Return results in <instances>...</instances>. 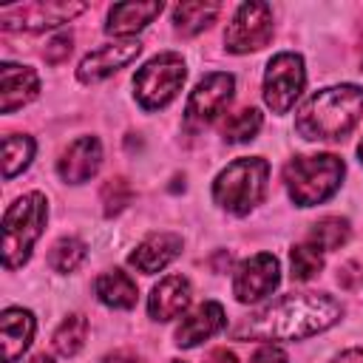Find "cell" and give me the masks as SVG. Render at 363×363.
<instances>
[{
	"mask_svg": "<svg viewBox=\"0 0 363 363\" xmlns=\"http://www.w3.org/2000/svg\"><path fill=\"white\" fill-rule=\"evenodd\" d=\"M343 306L326 292H292L244 318L233 335L238 340H303L332 329Z\"/></svg>",
	"mask_w": 363,
	"mask_h": 363,
	"instance_id": "obj_1",
	"label": "cell"
},
{
	"mask_svg": "<svg viewBox=\"0 0 363 363\" xmlns=\"http://www.w3.org/2000/svg\"><path fill=\"white\" fill-rule=\"evenodd\" d=\"M363 119V88L332 85L312 94L295 113V130L306 142H340Z\"/></svg>",
	"mask_w": 363,
	"mask_h": 363,
	"instance_id": "obj_2",
	"label": "cell"
},
{
	"mask_svg": "<svg viewBox=\"0 0 363 363\" xmlns=\"http://www.w3.org/2000/svg\"><path fill=\"white\" fill-rule=\"evenodd\" d=\"M343 173H346V164L335 153L295 156L284 167V184L289 199L298 207H315L340 190Z\"/></svg>",
	"mask_w": 363,
	"mask_h": 363,
	"instance_id": "obj_3",
	"label": "cell"
},
{
	"mask_svg": "<svg viewBox=\"0 0 363 363\" xmlns=\"http://www.w3.org/2000/svg\"><path fill=\"white\" fill-rule=\"evenodd\" d=\"M267 179H269V162L261 156H244L230 162L213 182V201L233 213V216H247L255 210L267 193Z\"/></svg>",
	"mask_w": 363,
	"mask_h": 363,
	"instance_id": "obj_4",
	"label": "cell"
},
{
	"mask_svg": "<svg viewBox=\"0 0 363 363\" xmlns=\"http://www.w3.org/2000/svg\"><path fill=\"white\" fill-rule=\"evenodd\" d=\"M48 218V201L43 193H26L20 196L3 216V267L20 269L43 235Z\"/></svg>",
	"mask_w": 363,
	"mask_h": 363,
	"instance_id": "obj_5",
	"label": "cell"
},
{
	"mask_svg": "<svg viewBox=\"0 0 363 363\" xmlns=\"http://www.w3.org/2000/svg\"><path fill=\"white\" fill-rule=\"evenodd\" d=\"M184 77H187V68L182 54L176 51L156 54L133 74V96L145 111H159L179 96Z\"/></svg>",
	"mask_w": 363,
	"mask_h": 363,
	"instance_id": "obj_6",
	"label": "cell"
},
{
	"mask_svg": "<svg viewBox=\"0 0 363 363\" xmlns=\"http://www.w3.org/2000/svg\"><path fill=\"white\" fill-rule=\"evenodd\" d=\"M303 85H306L303 57L292 51H281L269 60L264 71V102L272 108V113H286L301 96Z\"/></svg>",
	"mask_w": 363,
	"mask_h": 363,
	"instance_id": "obj_7",
	"label": "cell"
},
{
	"mask_svg": "<svg viewBox=\"0 0 363 363\" xmlns=\"http://www.w3.org/2000/svg\"><path fill=\"white\" fill-rule=\"evenodd\" d=\"M88 6L74 0H37V3H20L0 9V26L6 31H45L54 26H62L82 14Z\"/></svg>",
	"mask_w": 363,
	"mask_h": 363,
	"instance_id": "obj_8",
	"label": "cell"
},
{
	"mask_svg": "<svg viewBox=\"0 0 363 363\" xmlns=\"http://www.w3.org/2000/svg\"><path fill=\"white\" fill-rule=\"evenodd\" d=\"M275 23L267 3H241L224 31V48L230 54H250L272 40Z\"/></svg>",
	"mask_w": 363,
	"mask_h": 363,
	"instance_id": "obj_9",
	"label": "cell"
},
{
	"mask_svg": "<svg viewBox=\"0 0 363 363\" xmlns=\"http://www.w3.org/2000/svg\"><path fill=\"white\" fill-rule=\"evenodd\" d=\"M235 94V77L227 71H213L204 79L196 82V88L190 91L187 108H184V119L193 128H204L210 122H216L224 108L230 105Z\"/></svg>",
	"mask_w": 363,
	"mask_h": 363,
	"instance_id": "obj_10",
	"label": "cell"
},
{
	"mask_svg": "<svg viewBox=\"0 0 363 363\" xmlns=\"http://www.w3.org/2000/svg\"><path fill=\"white\" fill-rule=\"evenodd\" d=\"M281 284V267L272 252H258L235 267L233 275V295L238 303H258L275 292Z\"/></svg>",
	"mask_w": 363,
	"mask_h": 363,
	"instance_id": "obj_11",
	"label": "cell"
},
{
	"mask_svg": "<svg viewBox=\"0 0 363 363\" xmlns=\"http://www.w3.org/2000/svg\"><path fill=\"white\" fill-rule=\"evenodd\" d=\"M142 54V43L139 40H113V43H105L99 48H94L91 54L82 57L79 68H77V79L91 85V82H99V79H108L111 74H116L119 68H125L128 62H133L136 57Z\"/></svg>",
	"mask_w": 363,
	"mask_h": 363,
	"instance_id": "obj_12",
	"label": "cell"
},
{
	"mask_svg": "<svg viewBox=\"0 0 363 363\" xmlns=\"http://www.w3.org/2000/svg\"><path fill=\"white\" fill-rule=\"evenodd\" d=\"M99 164H102L99 139L96 136H79L57 159V173L68 184H82V182H88L99 173Z\"/></svg>",
	"mask_w": 363,
	"mask_h": 363,
	"instance_id": "obj_13",
	"label": "cell"
},
{
	"mask_svg": "<svg viewBox=\"0 0 363 363\" xmlns=\"http://www.w3.org/2000/svg\"><path fill=\"white\" fill-rule=\"evenodd\" d=\"M40 94V77L28 65L3 62L0 65V113H14Z\"/></svg>",
	"mask_w": 363,
	"mask_h": 363,
	"instance_id": "obj_14",
	"label": "cell"
},
{
	"mask_svg": "<svg viewBox=\"0 0 363 363\" xmlns=\"http://www.w3.org/2000/svg\"><path fill=\"white\" fill-rule=\"evenodd\" d=\"M179 255H182V235H176V233H153L128 255V264L133 269L145 272V275H153V272H162Z\"/></svg>",
	"mask_w": 363,
	"mask_h": 363,
	"instance_id": "obj_15",
	"label": "cell"
},
{
	"mask_svg": "<svg viewBox=\"0 0 363 363\" xmlns=\"http://www.w3.org/2000/svg\"><path fill=\"white\" fill-rule=\"evenodd\" d=\"M224 323H227L224 306L218 301H204L190 315H184V320L179 323V329H176V346L193 349V346L204 343L207 337H213L216 332H221Z\"/></svg>",
	"mask_w": 363,
	"mask_h": 363,
	"instance_id": "obj_16",
	"label": "cell"
},
{
	"mask_svg": "<svg viewBox=\"0 0 363 363\" xmlns=\"http://www.w3.org/2000/svg\"><path fill=\"white\" fill-rule=\"evenodd\" d=\"M37 320L23 306H9L0 315V343H3V363H17L23 352L31 346Z\"/></svg>",
	"mask_w": 363,
	"mask_h": 363,
	"instance_id": "obj_17",
	"label": "cell"
},
{
	"mask_svg": "<svg viewBox=\"0 0 363 363\" xmlns=\"http://www.w3.org/2000/svg\"><path fill=\"white\" fill-rule=\"evenodd\" d=\"M190 298H193L190 281L184 275H167L153 286L147 298V312L153 320H173L190 306Z\"/></svg>",
	"mask_w": 363,
	"mask_h": 363,
	"instance_id": "obj_18",
	"label": "cell"
},
{
	"mask_svg": "<svg viewBox=\"0 0 363 363\" xmlns=\"http://www.w3.org/2000/svg\"><path fill=\"white\" fill-rule=\"evenodd\" d=\"M162 14V3L150 0V3H116L108 11V23L105 31L113 37H125L130 40L136 31H142L147 23H153Z\"/></svg>",
	"mask_w": 363,
	"mask_h": 363,
	"instance_id": "obj_19",
	"label": "cell"
},
{
	"mask_svg": "<svg viewBox=\"0 0 363 363\" xmlns=\"http://www.w3.org/2000/svg\"><path fill=\"white\" fill-rule=\"evenodd\" d=\"M96 298L111 309H130L136 306V281L122 269H108L94 284Z\"/></svg>",
	"mask_w": 363,
	"mask_h": 363,
	"instance_id": "obj_20",
	"label": "cell"
},
{
	"mask_svg": "<svg viewBox=\"0 0 363 363\" xmlns=\"http://www.w3.org/2000/svg\"><path fill=\"white\" fill-rule=\"evenodd\" d=\"M221 6L210 3V0H193V3H179L173 9V28L182 37H193L204 28H210V23H216Z\"/></svg>",
	"mask_w": 363,
	"mask_h": 363,
	"instance_id": "obj_21",
	"label": "cell"
},
{
	"mask_svg": "<svg viewBox=\"0 0 363 363\" xmlns=\"http://www.w3.org/2000/svg\"><path fill=\"white\" fill-rule=\"evenodd\" d=\"M34 159V139L26 133H6L3 136V179H14L23 173Z\"/></svg>",
	"mask_w": 363,
	"mask_h": 363,
	"instance_id": "obj_22",
	"label": "cell"
},
{
	"mask_svg": "<svg viewBox=\"0 0 363 363\" xmlns=\"http://www.w3.org/2000/svg\"><path fill=\"white\" fill-rule=\"evenodd\" d=\"M85 337H88V318L79 315V312H74V315H68V318L57 326L51 343H54L57 354H62V357H74V354L85 346Z\"/></svg>",
	"mask_w": 363,
	"mask_h": 363,
	"instance_id": "obj_23",
	"label": "cell"
},
{
	"mask_svg": "<svg viewBox=\"0 0 363 363\" xmlns=\"http://www.w3.org/2000/svg\"><path fill=\"white\" fill-rule=\"evenodd\" d=\"M352 235V227H349V218H340V216H326L320 218L318 224H312L309 230V241L320 250V252H329V250H340Z\"/></svg>",
	"mask_w": 363,
	"mask_h": 363,
	"instance_id": "obj_24",
	"label": "cell"
},
{
	"mask_svg": "<svg viewBox=\"0 0 363 363\" xmlns=\"http://www.w3.org/2000/svg\"><path fill=\"white\" fill-rule=\"evenodd\" d=\"M258 130H261V113L255 108H241V111L230 113L224 119V125H221V136L230 145L250 142V139H255Z\"/></svg>",
	"mask_w": 363,
	"mask_h": 363,
	"instance_id": "obj_25",
	"label": "cell"
},
{
	"mask_svg": "<svg viewBox=\"0 0 363 363\" xmlns=\"http://www.w3.org/2000/svg\"><path fill=\"white\" fill-rule=\"evenodd\" d=\"M85 255H88V247L79 241V238H74V235H65V238H60L54 247H51V252H48V267L54 269V272H74L82 261H85Z\"/></svg>",
	"mask_w": 363,
	"mask_h": 363,
	"instance_id": "obj_26",
	"label": "cell"
},
{
	"mask_svg": "<svg viewBox=\"0 0 363 363\" xmlns=\"http://www.w3.org/2000/svg\"><path fill=\"white\" fill-rule=\"evenodd\" d=\"M289 269H292L295 281H309V278H315L323 269V252L312 241L295 244L289 250Z\"/></svg>",
	"mask_w": 363,
	"mask_h": 363,
	"instance_id": "obj_27",
	"label": "cell"
},
{
	"mask_svg": "<svg viewBox=\"0 0 363 363\" xmlns=\"http://www.w3.org/2000/svg\"><path fill=\"white\" fill-rule=\"evenodd\" d=\"M130 199H133V187L128 184V179L116 176V179L105 182V187H102V210H105L108 218L122 213L130 204Z\"/></svg>",
	"mask_w": 363,
	"mask_h": 363,
	"instance_id": "obj_28",
	"label": "cell"
},
{
	"mask_svg": "<svg viewBox=\"0 0 363 363\" xmlns=\"http://www.w3.org/2000/svg\"><path fill=\"white\" fill-rule=\"evenodd\" d=\"M71 34H60V37H54L48 45H45V62H51V65H60V62H65L68 60V54H71Z\"/></svg>",
	"mask_w": 363,
	"mask_h": 363,
	"instance_id": "obj_29",
	"label": "cell"
},
{
	"mask_svg": "<svg viewBox=\"0 0 363 363\" xmlns=\"http://www.w3.org/2000/svg\"><path fill=\"white\" fill-rule=\"evenodd\" d=\"M250 363H289V360H286V352L281 346L264 343V346L255 349V354L250 357Z\"/></svg>",
	"mask_w": 363,
	"mask_h": 363,
	"instance_id": "obj_30",
	"label": "cell"
},
{
	"mask_svg": "<svg viewBox=\"0 0 363 363\" xmlns=\"http://www.w3.org/2000/svg\"><path fill=\"white\" fill-rule=\"evenodd\" d=\"M329 363H363V349H346V352L335 354Z\"/></svg>",
	"mask_w": 363,
	"mask_h": 363,
	"instance_id": "obj_31",
	"label": "cell"
},
{
	"mask_svg": "<svg viewBox=\"0 0 363 363\" xmlns=\"http://www.w3.org/2000/svg\"><path fill=\"white\" fill-rule=\"evenodd\" d=\"M207 363H238V357L230 352V349H218V352H213L210 354V360Z\"/></svg>",
	"mask_w": 363,
	"mask_h": 363,
	"instance_id": "obj_32",
	"label": "cell"
},
{
	"mask_svg": "<svg viewBox=\"0 0 363 363\" xmlns=\"http://www.w3.org/2000/svg\"><path fill=\"white\" fill-rule=\"evenodd\" d=\"M28 363H54V360H51L48 354H34V357H31Z\"/></svg>",
	"mask_w": 363,
	"mask_h": 363,
	"instance_id": "obj_33",
	"label": "cell"
},
{
	"mask_svg": "<svg viewBox=\"0 0 363 363\" xmlns=\"http://www.w3.org/2000/svg\"><path fill=\"white\" fill-rule=\"evenodd\" d=\"M357 156H360V164H363V142H360V147H357Z\"/></svg>",
	"mask_w": 363,
	"mask_h": 363,
	"instance_id": "obj_34",
	"label": "cell"
},
{
	"mask_svg": "<svg viewBox=\"0 0 363 363\" xmlns=\"http://www.w3.org/2000/svg\"><path fill=\"white\" fill-rule=\"evenodd\" d=\"M170 363H182V360H170Z\"/></svg>",
	"mask_w": 363,
	"mask_h": 363,
	"instance_id": "obj_35",
	"label": "cell"
},
{
	"mask_svg": "<svg viewBox=\"0 0 363 363\" xmlns=\"http://www.w3.org/2000/svg\"><path fill=\"white\" fill-rule=\"evenodd\" d=\"M130 363H139V360H130Z\"/></svg>",
	"mask_w": 363,
	"mask_h": 363,
	"instance_id": "obj_36",
	"label": "cell"
}]
</instances>
